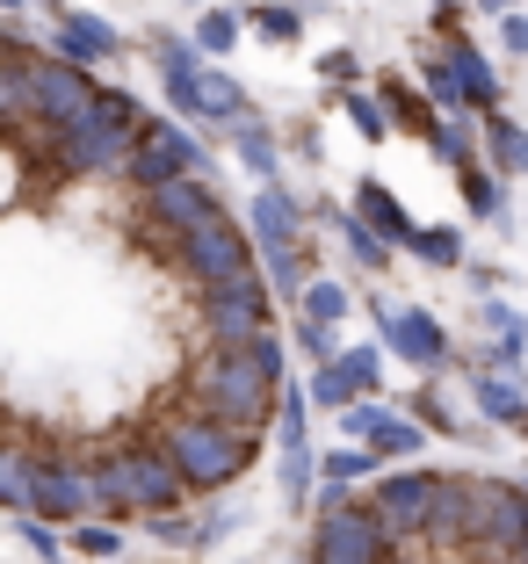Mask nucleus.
I'll use <instances>...</instances> for the list:
<instances>
[{
  "instance_id": "f257e3e1",
  "label": "nucleus",
  "mask_w": 528,
  "mask_h": 564,
  "mask_svg": "<svg viewBox=\"0 0 528 564\" xmlns=\"http://www.w3.org/2000/svg\"><path fill=\"white\" fill-rule=\"evenodd\" d=\"M152 442L174 456V470L188 478V492H225V485L247 478L254 442H261V434L231 427V420L203 413L196 399H182V405H166V413L152 420Z\"/></svg>"
},
{
  "instance_id": "f03ea898",
  "label": "nucleus",
  "mask_w": 528,
  "mask_h": 564,
  "mask_svg": "<svg viewBox=\"0 0 528 564\" xmlns=\"http://www.w3.org/2000/svg\"><path fill=\"white\" fill-rule=\"evenodd\" d=\"M95 492H101V521H160V514H182L188 478L174 470L160 442H116L95 456Z\"/></svg>"
},
{
  "instance_id": "7ed1b4c3",
  "label": "nucleus",
  "mask_w": 528,
  "mask_h": 564,
  "mask_svg": "<svg viewBox=\"0 0 528 564\" xmlns=\"http://www.w3.org/2000/svg\"><path fill=\"white\" fill-rule=\"evenodd\" d=\"M188 399H196L203 413L231 420V427L261 434L268 420L282 413V383H268L247 348H211V355H196V369H188Z\"/></svg>"
},
{
  "instance_id": "20e7f679",
  "label": "nucleus",
  "mask_w": 528,
  "mask_h": 564,
  "mask_svg": "<svg viewBox=\"0 0 528 564\" xmlns=\"http://www.w3.org/2000/svg\"><path fill=\"white\" fill-rule=\"evenodd\" d=\"M146 131H152L146 109H138L123 87H109L95 117L51 145V166H58V174H73V182H80V174H123V166L138 160V145H146Z\"/></svg>"
},
{
  "instance_id": "39448f33",
  "label": "nucleus",
  "mask_w": 528,
  "mask_h": 564,
  "mask_svg": "<svg viewBox=\"0 0 528 564\" xmlns=\"http://www.w3.org/2000/svg\"><path fill=\"white\" fill-rule=\"evenodd\" d=\"M8 51H22L36 131H51V145H58L66 131H80V123L101 109V87H95V73H87V66H73V58H51V51H30V44H8Z\"/></svg>"
},
{
  "instance_id": "423d86ee",
  "label": "nucleus",
  "mask_w": 528,
  "mask_h": 564,
  "mask_svg": "<svg viewBox=\"0 0 528 564\" xmlns=\"http://www.w3.org/2000/svg\"><path fill=\"white\" fill-rule=\"evenodd\" d=\"M30 514L51 521V529H80V521H101V492H95V464L66 456V448H36V492Z\"/></svg>"
},
{
  "instance_id": "0eeeda50",
  "label": "nucleus",
  "mask_w": 528,
  "mask_h": 564,
  "mask_svg": "<svg viewBox=\"0 0 528 564\" xmlns=\"http://www.w3.org/2000/svg\"><path fill=\"white\" fill-rule=\"evenodd\" d=\"M442 478L449 470H428V464H398L391 478L369 485V507H377V521L391 529V543H428V521H434V499H442Z\"/></svg>"
},
{
  "instance_id": "6e6552de",
  "label": "nucleus",
  "mask_w": 528,
  "mask_h": 564,
  "mask_svg": "<svg viewBox=\"0 0 528 564\" xmlns=\"http://www.w3.org/2000/svg\"><path fill=\"white\" fill-rule=\"evenodd\" d=\"M304 557H312V564H391L398 543H391V529L377 521V507L355 499V507H341V514L312 521V550H304Z\"/></svg>"
},
{
  "instance_id": "1a4fd4ad",
  "label": "nucleus",
  "mask_w": 528,
  "mask_h": 564,
  "mask_svg": "<svg viewBox=\"0 0 528 564\" xmlns=\"http://www.w3.org/2000/svg\"><path fill=\"white\" fill-rule=\"evenodd\" d=\"M471 550H499V557H521L528 550V485L507 478H471Z\"/></svg>"
},
{
  "instance_id": "9d476101",
  "label": "nucleus",
  "mask_w": 528,
  "mask_h": 564,
  "mask_svg": "<svg viewBox=\"0 0 528 564\" xmlns=\"http://www.w3.org/2000/svg\"><path fill=\"white\" fill-rule=\"evenodd\" d=\"M123 182H138L146 196H160V188H174V182H211V152H203L182 123H152L138 160L123 166Z\"/></svg>"
},
{
  "instance_id": "9b49d317",
  "label": "nucleus",
  "mask_w": 528,
  "mask_h": 564,
  "mask_svg": "<svg viewBox=\"0 0 528 564\" xmlns=\"http://www.w3.org/2000/svg\"><path fill=\"white\" fill-rule=\"evenodd\" d=\"M268 304H276L268 275H239V282H217V290H203L211 348H254V340L268 333Z\"/></svg>"
},
{
  "instance_id": "f8f14e48",
  "label": "nucleus",
  "mask_w": 528,
  "mask_h": 564,
  "mask_svg": "<svg viewBox=\"0 0 528 564\" xmlns=\"http://www.w3.org/2000/svg\"><path fill=\"white\" fill-rule=\"evenodd\" d=\"M261 247H254L247 225H231V217H217V225H203V232L182 239V268L203 282V290H217V282H239V275H261Z\"/></svg>"
},
{
  "instance_id": "ddd939ff",
  "label": "nucleus",
  "mask_w": 528,
  "mask_h": 564,
  "mask_svg": "<svg viewBox=\"0 0 528 564\" xmlns=\"http://www.w3.org/2000/svg\"><path fill=\"white\" fill-rule=\"evenodd\" d=\"M182 123H247V87L231 80L217 58H203L188 80H160Z\"/></svg>"
},
{
  "instance_id": "4468645a",
  "label": "nucleus",
  "mask_w": 528,
  "mask_h": 564,
  "mask_svg": "<svg viewBox=\"0 0 528 564\" xmlns=\"http://www.w3.org/2000/svg\"><path fill=\"white\" fill-rule=\"evenodd\" d=\"M369 312H377V333H384V348L398 355V362H413V369H442L449 362V333H442V318L434 312H420V304H406V312H398V304H369Z\"/></svg>"
},
{
  "instance_id": "2eb2a0df",
  "label": "nucleus",
  "mask_w": 528,
  "mask_h": 564,
  "mask_svg": "<svg viewBox=\"0 0 528 564\" xmlns=\"http://www.w3.org/2000/svg\"><path fill=\"white\" fill-rule=\"evenodd\" d=\"M44 15H51V58H73V66H109V58H123V36L101 15L66 8V0H51Z\"/></svg>"
},
{
  "instance_id": "dca6fc26",
  "label": "nucleus",
  "mask_w": 528,
  "mask_h": 564,
  "mask_svg": "<svg viewBox=\"0 0 528 564\" xmlns=\"http://www.w3.org/2000/svg\"><path fill=\"white\" fill-rule=\"evenodd\" d=\"M247 232L254 247H261V261H290V253H304V210L290 188H254V210H247Z\"/></svg>"
},
{
  "instance_id": "f3484780",
  "label": "nucleus",
  "mask_w": 528,
  "mask_h": 564,
  "mask_svg": "<svg viewBox=\"0 0 528 564\" xmlns=\"http://www.w3.org/2000/svg\"><path fill=\"white\" fill-rule=\"evenodd\" d=\"M434 58H442L449 80H456L463 117H499V73L485 66L478 44H463V36H434Z\"/></svg>"
},
{
  "instance_id": "a211bd4d",
  "label": "nucleus",
  "mask_w": 528,
  "mask_h": 564,
  "mask_svg": "<svg viewBox=\"0 0 528 564\" xmlns=\"http://www.w3.org/2000/svg\"><path fill=\"white\" fill-rule=\"evenodd\" d=\"M146 210L160 217L166 232H203V225H217L225 217V203H217V188L211 182H174V188H160V196H146Z\"/></svg>"
},
{
  "instance_id": "6ab92c4d",
  "label": "nucleus",
  "mask_w": 528,
  "mask_h": 564,
  "mask_svg": "<svg viewBox=\"0 0 528 564\" xmlns=\"http://www.w3.org/2000/svg\"><path fill=\"white\" fill-rule=\"evenodd\" d=\"M377 470V448H333V456H319V514H341V507H355V478H369Z\"/></svg>"
},
{
  "instance_id": "aec40b11",
  "label": "nucleus",
  "mask_w": 528,
  "mask_h": 564,
  "mask_svg": "<svg viewBox=\"0 0 528 564\" xmlns=\"http://www.w3.org/2000/svg\"><path fill=\"white\" fill-rule=\"evenodd\" d=\"M347 203H355V217H363V225H369V232H377V239H391V247H413V232H420V225H413V217H406V203H398L391 188L377 182V174H363V182H355V196H347Z\"/></svg>"
},
{
  "instance_id": "412c9836",
  "label": "nucleus",
  "mask_w": 528,
  "mask_h": 564,
  "mask_svg": "<svg viewBox=\"0 0 528 564\" xmlns=\"http://www.w3.org/2000/svg\"><path fill=\"white\" fill-rule=\"evenodd\" d=\"M434 550H471V478H442V499H434L428 521Z\"/></svg>"
},
{
  "instance_id": "4be33fe9",
  "label": "nucleus",
  "mask_w": 528,
  "mask_h": 564,
  "mask_svg": "<svg viewBox=\"0 0 528 564\" xmlns=\"http://www.w3.org/2000/svg\"><path fill=\"white\" fill-rule=\"evenodd\" d=\"M30 492H36V448L22 434H8V448H0V507H8V521L30 514Z\"/></svg>"
},
{
  "instance_id": "5701e85b",
  "label": "nucleus",
  "mask_w": 528,
  "mask_h": 564,
  "mask_svg": "<svg viewBox=\"0 0 528 564\" xmlns=\"http://www.w3.org/2000/svg\"><path fill=\"white\" fill-rule=\"evenodd\" d=\"M231 160L247 166L254 182L261 188H276V174H282V145H276V131H268V123H231Z\"/></svg>"
},
{
  "instance_id": "b1692460",
  "label": "nucleus",
  "mask_w": 528,
  "mask_h": 564,
  "mask_svg": "<svg viewBox=\"0 0 528 564\" xmlns=\"http://www.w3.org/2000/svg\"><path fill=\"white\" fill-rule=\"evenodd\" d=\"M377 101L391 109V123H398L406 138H434V131H442V117L428 109V95H420V87H406V80H384Z\"/></svg>"
},
{
  "instance_id": "393cba45",
  "label": "nucleus",
  "mask_w": 528,
  "mask_h": 564,
  "mask_svg": "<svg viewBox=\"0 0 528 564\" xmlns=\"http://www.w3.org/2000/svg\"><path fill=\"white\" fill-rule=\"evenodd\" d=\"M485 160H493L499 182H514V174H528V131L514 117H485Z\"/></svg>"
},
{
  "instance_id": "a878e982",
  "label": "nucleus",
  "mask_w": 528,
  "mask_h": 564,
  "mask_svg": "<svg viewBox=\"0 0 528 564\" xmlns=\"http://www.w3.org/2000/svg\"><path fill=\"white\" fill-rule=\"evenodd\" d=\"M326 225L341 232V247L355 253V268H369V275H384V268H391V239H377L355 210H326Z\"/></svg>"
},
{
  "instance_id": "bb28decb",
  "label": "nucleus",
  "mask_w": 528,
  "mask_h": 564,
  "mask_svg": "<svg viewBox=\"0 0 528 564\" xmlns=\"http://www.w3.org/2000/svg\"><path fill=\"white\" fill-rule=\"evenodd\" d=\"M471 399H478V413H485V420H499V427L528 434V399L514 391L507 377H471Z\"/></svg>"
},
{
  "instance_id": "cd10ccee",
  "label": "nucleus",
  "mask_w": 528,
  "mask_h": 564,
  "mask_svg": "<svg viewBox=\"0 0 528 564\" xmlns=\"http://www.w3.org/2000/svg\"><path fill=\"white\" fill-rule=\"evenodd\" d=\"M478 145H485V131H471V117H449L442 131L428 138V152L442 166H456V174H463V166H478Z\"/></svg>"
},
{
  "instance_id": "c85d7f7f",
  "label": "nucleus",
  "mask_w": 528,
  "mask_h": 564,
  "mask_svg": "<svg viewBox=\"0 0 528 564\" xmlns=\"http://www.w3.org/2000/svg\"><path fill=\"white\" fill-rule=\"evenodd\" d=\"M369 391H363V377H355V369L347 362H326L312 377V405H333V413H347V405H363Z\"/></svg>"
},
{
  "instance_id": "c756f323",
  "label": "nucleus",
  "mask_w": 528,
  "mask_h": 564,
  "mask_svg": "<svg viewBox=\"0 0 528 564\" xmlns=\"http://www.w3.org/2000/svg\"><path fill=\"white\" fill-rule=\"evenodd\" d=\"M420 442H428V427H420V420H384V427H377V442H369V448H377V464H413V456H420Z\"/></svg>"
},
{
  "instance_id": "7c9ffc66",
  "label": "nucleus",
  "mask_w": 528,
  "mask_h": 564,
  "mask_svg": "<svg viewBox=\"0 0 528 564\" xmlns=\"http://www.w3.org/2000/svg\"><path fill=\"white\" fill-rule=\"evenodd\" d=\"M347 312H355V290L347 282H312L304 304H298V318H312V326H341Z\"/></svg>"
},
{
  "instance_id": "2f4dec72",
  "label": "nucleus",
  "mask_w": 528,
  "mask_h": 564,
  "mask_svg": "<svg viewBox=\"0 0 528 564\" xmlns=\"http://www.w3.org/2000/svg\"><path fill=\"white\" fill-rule=\"evenodd\" d=\"M406 253H413V261H428V268H463V232H449V225H420Z\"/></svg>"
},
{
  "instance_id": "473e14b6",
  "label": "nucleus",
  "mask_w": 528,
  "mask_h": 564,
  "mask_svg": "<svg viewBox=\"0 0 528 564\" xmlns=\"http://www.w3.org/2000/svg\"><path fill=\"white\" fill-rule=\"evenodd\" d=\"M261 44H298L304 36V15L290 8V0H268V8H254V22H247Z\"/></svg>"
},
{
  "instance_id": "72a5a7b5",
  "label": "nucleus",
  "mask_w": 528,
  "mask_h": 564,
  "mask_svg": "<svg viewBox=\"0 0 528 564\" xmlns=\"http://www.w3.org/2000/svg\"><path fill=\"white\" fill-rule=\"evenodd\" d=\"M456 188H463V210H471V217H499V210H507V196H499V174H485V166H463Z\"/></svg>"
},
{
  "instance_id": "f704fd0d",
  "label": "nucleus",
  "mask_w": 528,
  "mask_h": 564,
  "mask_svg": "<svg viewBox=\"0 0 528 564\" xmlns=\"http://www.w3.org/2000/svg\"><path fill=\"white\" fill-rule=\"evenodd\" d=\"M239 36H247V22L231 15V8H211V15L196 22V51H203V58H225V51L239 44Z\"/></svg>"
},
{
  "instance_id": "c9c22d12",
  "label": "nucleus",
  "mask_w": 528,
  "mask_h": 564,
  "mask_svg": "<svg viewBox=\"0 0 528 564\" xmlns=\"http://www.w3.org/2000/svg\"><path fill=\"white\" fill-rule=\"evenodd\" d=\"M15 535L30 543V557H44V564H66V550H73V535H58L51 521H36V514H15Z\"/></svg>"
},
{
  "instance_id": "e433bc0d",
  "label": "nucleus",
  "mask_w": 528,
  "mask_h": 564,
  "mask_svg": "<svg viewBox=\"0 0 528 564\" xmlns=\"http://www.w3.org/2000/svg\"><path fill=\"white\" fill-rule=\"evenodd\" d=\"M73 550L109 564V557H123V529H116V521H80V529H73Z\"/></svg>"
},
{
  "instance_id": "4c0bfd02",
  "label": "nucleus",
  "mask_w": 528,
  "mask_h": 564,
  "mask_svg": "<svg viewBox=\"0 0 528 564\" xmlns=\"http://www.w3.org/2000/svg\"><path fill=\"white\" fill-rule=\"evenodd\" d=\"M384 420H391V405H384V399H363V405H347V413H341V434H347L355 448H369Z\"/></svg>"
},
{
  "instance_id": "58836bf2",
  "label": "nucleus",
  "mask_w": 528,
  "mask_h": 564,
  "mask_svg": "<svg viewBox=\"0 0 528 564\" xmlns=\"http://www.w3.org/2000/svg\"><path fill=\"white\" fill-rule=\"evenodd\" d=\"M347 123H355V138H391V109H384L377 95H347Z\"/></svg>"
},
{
  "instance_id": "ea45409f",
  "label": "nucleus",
  "mask_w": 528,
  "mask_h": 564,
  "mask_svg": "<svg viewBox=\"0 0 528 564\" xmlns=\"http://www.w3.org/2000/svg\"><path fill=\"white\" fill-rule=\"evenodd\" d=\"M290 340H298V348L304 355H319V369H326V362H341V340H333V326H312V318H298V326H290Z\"/></svg>"
},
{
  "instance_id": "a19ab883",
  "label": "nucleus",
  "mask_w": 528,
  "mask_h": 564,
  "mask_svg": "<svg viewBox=\"0 0 528 564\" xmlns=\"http://www.w3.org/2000/svg\"><path fill=\"white\" fill-rule=\"evenodd\" d=\"M319 80L341 87V95H355V80H363V58H355V51H326V58H319Z\"/></svg>"
},
{
  "instance_id": "79ce46f5",
  "label": "nucleus",
  "mask_w": 528,
  "mask_h": 564,
  "mask_svg": "<svg viewBox=\"0 0 528 564\" xmlns=\"http://www.w3.org/2000/svg\"><path fill=\"white\" fill-rule=\"evenodd\" d=\"M341 362L355 369V377H363V391H369V399H377V383H384V348H347Z\"/></svg>"
},
{
  "instance_id": "37998d69",
  "label": "nucleus",
  "mask_w": 528,
  "mask_h": 564,
  "mask_svg": "<svg viewBox=\"0 0 528 564\" xmlns=\"http://www.w3.org/2000/svg\"><path fill=\"white\" fill-rule=\"evenodd\" d=\"M499 44L514 51V58H528V15L514 8V15H499Z\"/></svg>"
},
{
  "instance_id": "c03bdc74",
  "label": "nucleus",
  "mask_w": 528,
  "mask_h": 564,
  "mask_svg": "<svg viewBox=\"0 0 528 564\" xmlns=\"http://www.w3.org/2000/svg\"><path fill=\"white\" fill-rule=\"evenodd\" d=\"M0 15H8V22H22V15H30V0H0Z\"/></svg>"
},
{
  "instance_id": "a18cd8bd",
  "label": "nucleus",
  "mask_w": 528,
  "mask_h": 564,
  "mask_svg": "<svg viewBox=\"0 0 528 564\" xmlns=\"http://www.w3.org/2000/svg\"><path fill=\"white\" fill-rule=\"evenodd\" d=\"M485 15H514V8H521V0H478Z\"/></svg>"
},
{
  "instance_id": "49530a36",
  "label": "nucleus",
  "mask_w": 528,
  "mask_h": 564,
  "mask_svg": "<svg viewBox=\"0 0 528 564\" xmlns=\"http://www.w3.org/2000/svg\"><path fill=\"white\" fill-rule=\"evenodd\" d=\"M514 564H528V557H514Z\"/></svg>"
},
{
  "instance_id": "de8ad7c7",
  "label": "nucleus",
  "mask_w": 528,
  "mask_h": 564,
  "mask_svg": "<svg viewBox=\"0 0 528 564\" xmlns=\"http://www.w3.org/2000/svg\"><path fill=\"white\" fill-rule=\"evenodd\" d=\"M298 564H312V557H298Z\"/></svg>"
}]
</instances>
